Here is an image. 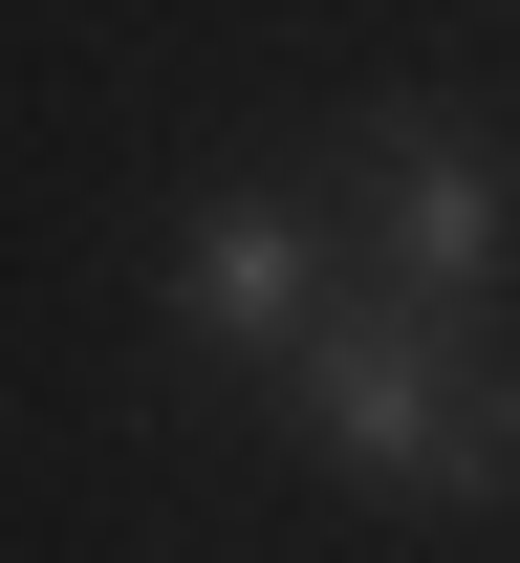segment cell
Instances as JSON below:
<instances>
[{
	"label": "cell",
	"instance_id": "cell-1",
	"mask_svg": "<svg viewBox=\"0 0 520 563\" xmlns=\"http://www.w3.org/2000/svg\"><path fill=\"white\" fill-rule=\"evenodd\" d=\"M283 412L325 433L347 477H390V498H477V520L520 498V347H499V303H390V282H347V303L303 325Z\"/></svg>",
	"mask_w": 520,
	"mask_h": 563
},
{
	"label": "cell",
	"instance_id": "cell-2",
	"mask_svg": "<svg viewBox=\"0 0 520 563\" xmlns=\"http://www.w3.org/2000/svg\"><path fill=\"white\" fill-rule=\"evenodd\" d=\"M325 239H347L390 303H499V261H520V152L455 131V109H369V131L325 152Z\"/></svg>",
	"mask_w": 520,
	"mask_h": 563
},
{
	"label": "cell",
	"instance_id": "cell-3",
	"mask_svg": "<svg viewBox=\"0 0 520 563\" xmlns=\"http://www.w3.org/2000/svg\"><path fill=\"white\" fill-rule=\"evenodd\" d=\"M325 261H347V239H325L303 196H218V217H196V261H174V325H196L218 368H303Z\"/></svg>",
	"mask_w": 520,
	"mask_h": 563
}]
</instances>
